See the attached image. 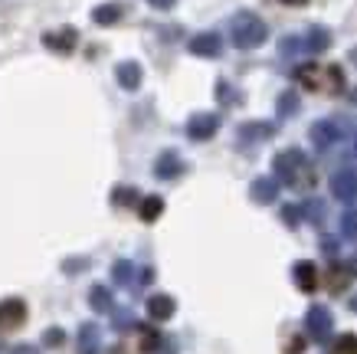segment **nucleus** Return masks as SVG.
I'll return each mask as SVG.
<instances>
[{
  "label": "nucleus",
  "mask_w": 357,
  "mask_h": 354,
  "mask_svg": "<svg viewBox=\"0 0 357 354\" xmlns=\"http://www.w3.org/2000/svg\"><path fill=\"white\" fill-rule=\"evenodd\" d=\"M119 82L121 86H138V66H131V63H121L119 66Z\"/></svg>",
  "instance_id": "423d86ee"
},
{
  "label": "nucleus",
  "mask_w": 357,
  "mask_h": 354,
  "mask_svg": "<svg viewBox=\"0 0 357 354\" xmlns=\"http://www.w3.org/2000/svg\"><path fill=\"white\" fill-rule=\"evenodd\" d=\"M76 30L73 27H63V30H56V33H46L43 36V43L50 46V50H59V53H73V46H76Z\"/></svg>",
  "instance_id": "20e7f679"
},
{
  "label": "nucleus",
  "mask_w": 357,
  "mask_h": 354,
  "mask_svg": "<svg viewBox=\"0 0 357 354\" xmlns=\"http://www.w3.org/2000/svg\"><path fill=\"white\" fill-rule=\"evenodd\" d=\"M298 279H302L305 289H314V269L308 266V263H302V266H298Z\"/></svg>",
  "instance_id": "9d476101"
},
{
  "label": "nucleus",
  "mask_w": 357,
  "mask_h": 354,
  "mask_svg": "<svg viewBox=\"0 0 357 354\" xmlns=\"http://www.w3.org/2000/svg\"><path fill=\"white\" fill-rule=\"evenodd\" d=\"M262 23L256 20V17H239L236 20V43L243 46H252V43H259L262 40Z\"/></svg>",
  "instance_id": "f03ea898"
},
{
  "label": "nucleus",
  "mask_w": 357,
  "mask_h": 354,
  "mask_svg": "<svg viewBox=\"0 0 357 354\" xmlns=\"http://www.w3.org/2000/svg\"><path fill=\"white\" fill-rule=\"evenodd\" d=\"M151 3H154V7H171L174 0H151Z\"/></svg>",
  "instance_id": "ddd939ff"
},
{
  "label": "nucleus",
  "mask_w": 357,
  "mask_h": 354,
  "mask_svg": "<svg viewBox=\"0 0 357 354\" xmlns=\"http://www.w3.org/2000/svg\"><path fill=\"white\" fill-rule=\"evenodd\" d=\"M295 79L302 82L305 89H312V92H341L344 89V75H341V69L337 66H302L298 73H295Z\"/></svg>",
  "instance_id": "f257e3e1"
},
{
  "label": "nucleus",
  "mask_w": 357,
  "mask_h": 354,
  "mask_svg": "<svg viewBox=\"0 0 357 354\" xmlns=\"http://www.w3.org/2000/svg\"><path fill=\"white\" fill-rule=\"evenodd\" d=\"M151 315H158V318H167V315H171V299H154L151 302Z\"/></svg>",
  "instance_id": "9b49d317"
},
{
  "label": "nucleus",
  "mask_w": 357,
  "mask_h": 354,
  "mask_svg": "<svg viewBox=\"0 0 357 354\" xmlns=\"http://www.w3.org/2000/svg\"><path fill=\"white\" fill-rule=\"evenodd\" d=\"M335 354H357V338H354V334H344V338L337 341Z\"/></svg>",
  "instance_id": "6e6552de"
},
{
  "label": "nucleus",
  "mask_w": 357,
  "mask_h": 354,
  "mask_svg": "<svg viewBox=\"0 0 357 354\" xmlns=\"http://www.w3.org/2000/svg\"><path fill=\"white\" fill-rule=\"evenodd\" d=\"M17 354H33V351H17Z\"/></svg>",
  "instance_id": "4468645a"
},
{
  "label": "nucleus",
  "mask_w": 357,
  "mask_h": 354,
  "mask_svg": "<svg viewBox=\"0 0 357 354\" xmlns=\"http://www.w3.org/2000/svg\"><path fill=\"white\" fill-rule=\"evenodd\" d=\"M92 20L102 23V27H109V23L119 20V7H115V3H102V7L92 10Z\"/></svg>",
  "instance_id": "39448f33"
},
{
  "label": "nucleus",
  "mask_w": 357,
  "mask_h": 354,
  "mask_svg": "<svg viewBox=\"0 0 357 354\" xmlns=\"http://www.w3.org/2000/svg\"><path fill=\"white\" fill-rule=\"evenodd\" d=\"M23 302H0V332H13V328H20L23 325Z\"/></svg>",
  "instance_id": "7ed1b4c3"
},
{
  "label": "nucleus",
  "mask_w": 357,
  "mask_h": 354,
  "mask_svg": "<svg viewBox=\"0 0 357 354\" xmlns=\"http://www.w3.org/2000/svg\"><path fill=\"white\" fill-rule=\"evenodd\" d=\"M282 3H285V7H305L308 0H282Z\"/></svg>",
  "instance_id": "f8f14e48"
},
{
  "label": "nucleus",
  "mask_w": 357,
  "mask_h": 354,
  "mask_svg": "<svg viewBox=\"0 0 357 354\" xmlns=\"http://www.w3.org/2000/svg\"><path fill=\"white\" fill-rule=\"evenodd\" d=\"M197 53H217V36H200L194 43Z\"/></svg>",
  "instance_id": "1a4fd4ad"
},
{
  "label": "nucleus",
  "mask_w": 357,
  "mask_h": 354,
  "mask_svg": "<svg viewBox=\"0 0 357 354\" xmlns=\"http://www.w3.org/2000/svg\"><path fill=\"white\" fill-rule=\"evenodd\" d=\"M158 214H161V200H158V197H148L144 207H141V216H144V220H154Z\"/></svg>",
  "instance_id": "0eeeda50"
}]
</instances>
